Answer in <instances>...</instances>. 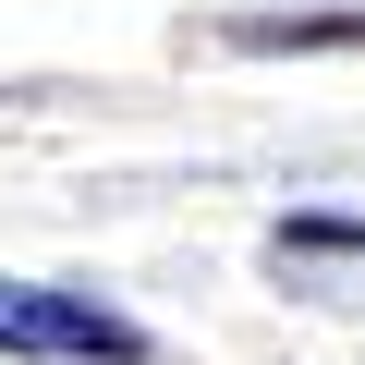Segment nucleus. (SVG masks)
<instances>
[{
  "label": "nucleus",
  "mask_w": 365,
  "mask_h": 365,
  "mask_svg": "<svg viewBox=\"0 0 365 365\" xmlns=\"http://www.w3.org/2000/svg\"><path fill=\"white\" fill-rule=\"evenodd\" d=\"M0 353L25 365H146V329L61 280H0Z\"/></svg>",
  "instance_id": "nucleus-1"
},
{
  "label": "nucleus",
  "mask_w": 365,
  "mask_h": 365,
  "mask_svg": "<svg viewBox=\"0 0 365 365\" xmlns=\"http://www.w3.org/2000/svg\"><path fill=\"white\" fill-rule=\"evenodd\" d=\"M244 49H365V13L353 25H232Z\"/></svg>",
  "instance_id": "nucleus-2"
}]
</instances>
